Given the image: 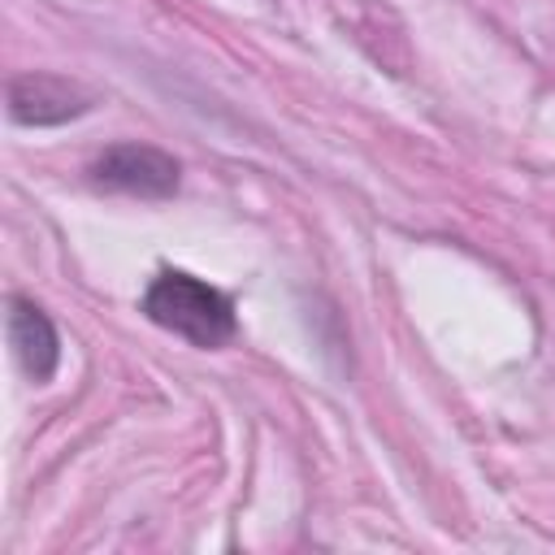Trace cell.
I'll use <instances>...</instances> for the list:
<instances>
[{
  "mask_svg": "<svg viewBox=\"0 0 555 555\" xmlns=\"http://www.w3.org/2000/svg\"><path fill=\"white\" fill-rule=\"evenodd\" d=\"M87 178H91V186L113 191V195L169 199V195H178L182 165L152 143H113L87 165Z\"/></svg>",
  "mask_w": 555,
  "mask_h": 555,
  "instance_id": "2",
  "label": "cell"
},
{
  "mask_svg": "<svg viewBox=\"0 0 555 555\" xmlns=\"http://www.w3.org/2000/svg\"><path fill=\"white\" fill-rule=\"evenodd\" d=\"M91 108V95L56 74H13L9 78V121L13 126H65Z\"/></svg>",
  "mask_w": 555,
  "mask_h": 555,
  "instance_id": "3",
  "label": "cell"
},
{
  "mask_svg": "<svg viewBox=\"0 0 555 555\" xmlns=\"http://www.w3.org/2000/svg\"><path fill=\"white\" fill-rule=\"evenodd\" d=\"M4 334H9V347H13L17 369L35 386H43L56 373V364H61V334L48 321V312L39 304L13 295L9 299V317H4Z\"/></svg>",
  "mask_w": 555,
  "mask_h": 555,
  "instance_id": "4",
  "label": "cell"
},
{
  "mask_svg": "<svg viewBox=\"0 0 555 555\" xmlns=\"http://www.w3.org/2000/svg\"><path fill=\"white\" fill-rule=\"evenodd\" d=\"M143 312L152 325L186 338L191 347H225L238 334L234 299L186 269H160L143 291Z\"/></svg>",
  "mask_w": 555,
  "mask_h": 555,
  "instance_id": "1",
  "label": "cell"
}]
</instances>
